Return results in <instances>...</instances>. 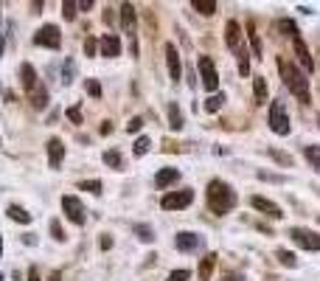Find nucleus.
Here are the masks:
<instances>
[{
    "instance_id": "1",
    "label": "nucleus",
    "mask_w": 320,
    "mask_h": 281,
    "mask_svg": "<svg viewBox=\"0 0 320 281\" xmlns=\"http://www.w3.org/2000/svg\"><path fill=\"white\" fill-rule=\"evenodd\" d=\"M278 70H281L284 85H287L289 90L295 93V99H298L301 104H309V101H312V93H309V82L304 79V73H301V70L295 68V65L281 62V59H278Z\"/></svg>"
},
{
    "instance_id": "2",
    "label": "nucleus",
    "mask_w": 320,
    "mask_h": 281,
    "mask_svg": "<svg viewBox=\"0 0 320 281\" xmlns=\"http://www.w3.org/2000/svg\"><path fill=\"white\" fill-rule=\"evenodd\" d=\"M208 205L213 208V214L225 217V214L236 205V191L225 180H211L208 183Z\"/></svg>"
},
{
    "instance_id": "3",
    "label": "nucleus",
    "mask_w": 320,
    "mask_h": 281,
    "mask_svg": "<svg viewBox=\"0 0 320 281\" xmlns=\"http://www.w3.org/2000/svg\"><path fill=\"white\" fill-rule=\"evenodd\" d=\"M191 202H194V191L191 189H180V191H169V194H163L160 208H166V211H180V208L191 205Z\"/></svg>"
},
{
    "instance_id": "4",
    "label": "nucleus",
    "mask_w": 320,
    "mask_h": 281,
    "mask_svg": "<svg viewBox=\"0 0 320 281\" xmlns=\"http://www.w3.org/2000/svg\"><path fill=\"white\" fill-rule=\"evenodd\" d=\"M270 129L275 135H289V129H292L289 127V116L281 101H272V107H270Z\"/></svg>"
},
{
    "instance_id": "5",
    "label": "nucleus",
    "mask_w": 320,
    "mask_h": 281,
    "mask_svg": "<svg viewBox=\"0 0 320 281\" xmlns=\"http://www.w3.org/2000/svg\"><path fill=\"white\" fill-rule=\"evenodd\" d=\"M34 45H43V48H53L56 51L59 45H62V31H59L53 23H48V26H43L37 34H34Z\"/></svg>"
},
{
    "instance_id": "6",
    "label": "nucleus",
    "mask_w": 320,
    "mask_h": 281,
    "mask_svg": "<svg viewBox=\"0 0 320 281\" xmlns=\"http://www.w3.org/2000/svg\"><path fill=\"white\" fill-rule=\"evenodd\" d=\"M289 236H292V242L304 250H320V234H315V231H309V228H289Z\"/></svg>"
},
{
    "instance_id": "7",
    "label": "nucleus",
    "mask_w": 320,
    "mask_h": 281,
    "mask_svg": "<svg viewBox=\"0 0 320 281\" xmlns=\"http://www.w3.org/2000/svg\"><path fill=\"white\" fill-rule=\"evenodd\" d=\"M199 73H203V87L208 93H213L219 87V73H216V68H213V59L211 57H199Z\"/></svg>"
},
{
    "instance_id": "8",
    "label": "nucleus",
    "mask_w": 320,
    "mask_h": 281,
    "mask_svg": "<svg viewBox=\"0 0 320 281\" xmlns=\"http://www.w3.org/2000/svg\"><path fill=\"white\" fill-rule=\"evenodd\" d=\"M62 211H65V217H68L70 222H76V225L85 222V205L79 202V197L65 194V197H62Z\"/></svg>"
},
{
    "instance_id": "9",
    "label": "nucleus",
    "mask_w": 320,
    "mask_h": 281,
    "mask_svg": "<svg viewBox=\"0 0 320 281\" xmlns=\"http://www.w3.org/2000/svg\"><path fill=\"white\" fill-rule=\"evenodd\" d=\"M174 242H177V250H183V253H194V250L203 248L205 239L199 236V234H191V231H180Z\"/></svg>"
},
{
    "instance_id": "10",
    "label": "nucleus",
    "mask_w": 320,
    "mask_h": 281,
    "mask_svg": "<svg viewBox=\"0 0 320 281\" xmlns=\"http://www.w3.org/2000/svg\"><path fill=\"white\" fill-rule=\"evenodd\" d=\"M250 205L256 208L258 214H267V217H272V219H281V217H284L281 205H275V202H272V200H267V197L253 194V197H250Z\"/></svg>"
},
{
    "instance_id": "11",
    "label": "nucleus",
    "mask_w": 320,
    "mask_h": 281,
    "mask_svg": "<svg viewBox=\"0 0 320 281\" xmlns=\"http://www.w3.org/2000/svg\"><path fill=\"white\" fill-rule=\"evenodd\" d=\"M98 48H102V57H107V59L121 57V40H118V34H102Z\"/></svg>"
},
{
    "instance_id": "12",
    "label": "nucleus",
    "mask_w": 320,
    "mask_h": 281,
    "mask_svg": "<svg viewBox=\"0 0 320 281\" xmlns=\"http://www.w3.org/2000/svg\"><path fill=\"white\" fill-rule=\"evenodd\" d=\"M166 65H169L171 82H177V79H180V73H183V68H180V53H177L174 45H166Z\"/></svg>"
},
{
    "instance_id": "13",
    "label": "nucleus",
    "mask_w": 320,
    "mask_h": 281,
    "mask_svg": "<svg viewBox=\"0 0 320 281\" xmlns=\"http://www.w3.org/2000/svg\"><path fill=\"white\" fill-rule=\"evenodd\" d=\"M62 158H65V143L59 138H48V163H51V169H59V166H62Z\"/></svg>"
},
{
    "instance_id": "14",
    "label": "nucleus",
    "mask_w": 320,
    "mask_h": 281,
    "mask_svg": "<svg viewBox=\"0 0 320 281\" xmlns=\"http://www.w3.org/2000/svg\"><path fill=\"white\" fill-rule=\"evenodd\" d=\"M225 43H228L230 51H236V48H239V43H242V26L236 20L225 23Z\"/></svg>"
},
{
    "instance_id": "15",
    "label": "nucleus",
    "mask_w": 320,
    "mask_h": 281,
    "mask_svg": "<svg viewBox=\"0 0 320 281\" xmlns=\"http://www.w3.org/2000/svg\"><path fill=\"white\" fill-rule=\"evenodd\" d=\"M28 101H31V107L34 110H45V107H48V90H45V85L43 82H39L37 87H34V90H28Z\"/></svg>"
},
{
    "instance_id": "16",
    "label": "nucleus",
    "mask_w": 320,
    "mask_h": 281,
    "mask_svg": "<svg viewBox=\"0 0 320 281\" xmlns=\"http://www.w3.org/2000/svg\"><path fill=\"white\" fill-rule=\"evenodd\" d=\"M177 180H180V169H160L157 177H155V186L166 189V186H171V183H177Z\"/></svg>"
},
{
    "instance_id": "17",
    "label": "nucleus",
    "mask_w": 320,
    "mask_h": 281,
    "mask_svg": "<svg viewBox=\"0 0 320 281\" xmlns=\"http://www.w3.org/2000/svg\"><path fill=\"white\" fill-rule=\"evenodd\" d=\"M20 79H23V87H26V90H34V87L39 85V79H37V70H34V65H23L20 68Z\"/></svg>"
},
{
    "instance_id": "18",
    "label": "nucleus",
    "mask_w": 320,
    "mask_h": 281,
    "mask_svg": "<svg viewBox=\"0 0 320 281\" xmlns=\"http://www.w3.org/2000/svg\"><path fill=\"white\" fill-rule=\"evenodd\" d=\"M166 113H169V124H171V129H174V133H180V129H183V113H180V104H177V101H169Z\"/></svg>"
},
{
    "instance_id": "19",
    "label": "nucleus",
    "mask_w": 320,
    "mask_h": 281,
    "mask_svg": "<svg viewBox=\"0 0 320 281\" xmlns=\"http://www.w3.org/2000/svg\"><path fill=\"white\" fill-rule=\"evenodd\" d=\"M213 267H216V253L203 256V261H199V281H211Z\"/></svg>"
},
{
    "instance_id": "20",
    "label": "nucleus",
    "mask_w": 320,
    "mask_h": 281,
    "mask_svg": "<svg viewBox=\"0 0 320 281\" xmlns=\"http://www.w3.org/2000/svg\"><path fill=\"white\" fill-rule=\"evenodd\" d=\"M292 43H295V53H298V59L304 62V68H306V70H312V68H315V62H312V57H309V48L304 45V40H301V37H295Z\"/></svg>"
},
{
    "instance_id": "21",
    "label": "nucleus",
    "mask_w": 320,
    "mask_h": 281,
    "mask_svg": "<svg viewBox=\"0 0 320 281\" xmlns=\"http://www.w3.org/2000/svg\"><path fill=\"white\" fill-rule=\"evenodd\" d=\"M6 214H9V219H14V222H20V225H28L34 219L23 205H9V208H6Z\"/></svg>"
},
{
    "instance_id": "22",
    "label": "nucleus",
    "mask_w": 320,
    "mask_h": 281,
    "mask_svg": "<svg viewBox=\"0 0 320 281\" xmlns=\"http://www.w3.org/2000/svg\"><path fill=\"white\" fill-rule=\"evenodd\" d=\"M121 23L127 31H135V6L132 3H124L121 6Z\"/></svg>"
},
{
    "instance_id": "23",
    "label": "nucleus",
    "mask_w": 320,
    "mask_h": 281,
    "mask_svg": "<svg viewBox=\"0 0 320 281\" xmlns=\"http://www.w3.org/2000/svg\"><path fill=\"white\" fill-rule=\"evenodd\" d=\"M104 163L110 166V169H118V172H121V169H124L121 152H118V149H107V152H104Z\"/></svg>"
},
{
    "instance_id": "24",
    "label": "nucleus",
    "mask_w": 320,
    "mask_h": 281,
    "mask_svg": "<svg viewBox=\"0 0 320 281\" xmlns=\"http://www.w3.org/2000/svg\"><path fill=\"white\" fill-rule=\"evenodd\" d=\"M191 9L199 14H216V0H191Z\"/></svg>"
},
{
    "instance_id": "25",
    "label": "nucleus",
    "mask_w": 320,
    "mask_h": 281,
    "mask_svg": "<svg viewBox=\"0 0 320 281\" xmlns=\"http://www.w3.org/2000/svg\"><path fill=\"white\" fill-rule=\"evenodd\" d=\"M304 155L306 160L312 163V169L320 172V146H315V143H309V146H304Z\"/></svg>"
},
{
    "instance_id": "26",
    "label": "nucleus",
    "mask_w": 320,
    "mask_h": 281,
    "mask_svg": "<svg viewBox=\"0 0 320 281\" xmlns=\"http://www.w3.org/2000/svg\"><path fill=\"white\" fill-rule=\"evenodd\" d=\"M253 96H256L258 104H264V101H267V82L262 79V76H256V82H253Z\"/></svg>"
},
{
    "instance_id": "27",
    "label": "nucleus",
    "mask_w": 320,
    "mask_h": 281,
    "mask_svg": "<svg viewBox=\"0 0 320 281\" xmlns=\"http://www.w3.org/2000/svg\"><path fill=\"white\" fill-rule=\"evenodd\" d=\"M222 104H225V93H211L208 99H205V110L208 113H216Z\"/></svg>"
},
{
    "instance_id": "28",
    "label": "nucleus",
    "mask_w": 320,
    "mask_h": 281,
    "mask_svg": "<svg viewBox=\"0 0 320 281\" xmlns=\"http://www.w3.org/2000/svg\"><path fill=\"white\" fill-rule=\"evenodd\" d=\"M270 152V158L275 160V163H284V166H292L295 160H292V155H287V152H281V149H267Z\"/></svg>"
},
{
    "instance_id": "29",
    "label": "nucleus",
    "mask_w": 320,
    "mask_h": 281,
    "mask_svg": "<svg viewBox=\"0 0 320 281\" xmlns=\"http://www.w3.org/2000/svg\"><path fill=\"white\" fill-rule=\"evenodd\" d=\"M275 256L284 267H298V259H295V253H289V250H278Z\"/></svg>"
},
{
    "instance_id": "30",
    "label": "nucleus",
    "mask_w": 320,
    "mask_h": 281,
    "mask_svg": "<svg viewBox=\"0 0 320 281\" xmlns=\"http://www.w3.org/2000/svg\"><path fill=\"white\" fill-rule=\"evenodd\" d=\"M79 191H90V194H102V180H82Z\"/></svg>"
},
{
    "instance_id": "31",
    "label": "nucleus",
    "mask_w": 320,
    "mask_h": 281,
    "mask_svg": "<svg viewBox=\"0 0 320 281\" xmlns=\"http://www.w3.org/2000/svg\"><path fill=\"white\" fill-rule=\"evenodd\" d=\"M135 234H138L141 242H155V234H152L149 225H135Z\"/></svg>"
},
{
    "instance_id": "32",
    "label": "nucleus",
    "mask_w": 320,
    "mask_h": 281,
    "mask_svg": "<svg viewBox=\"0 0 320 281\" xmlns=\"http://www.w3.org/2000/svg\"><path fill=\"white\" fill-rule=\"evenodd\" d=\"M149 146H152L149 138H138V141H135V149H132V152H135V158H144V155L149 152Z\"/></svg>"
},
{
    "instance_id": "33",
    "label": "nucleus",
    "mask_w": 320,
    "mask_h": 281,
    "mask_svg": "<svg viewBox=\"0 0 320 281\" xmlns=\"http://www.w3.org/2000/svg\"><path fill=\"white\" fill-rule=\"evenodd\" d=\"M73 79H76V62L73 59H65V85H70Z\"/></svg>"
},
{
    "instance_id": "34",
    "label": "nucleus",
    "mask_w": 320,
    "mask_h": 281,
    "mask_svg": "<svg viewBox=\"0 0 320 281\" xmlns=\"http://www.w3.org/2000/svg\"><path fill=\"white\" fill-rule=\"evenodd\" d=\"M85 90L90 93L93 99H102V85H98L96 79H87V82H85Z\"/></svg>"
},
{
    "instance_id": "35",
    "label": "nucleus",
    "mask_w": 320,
    "mask_h": 281,
    "mask_svg": "<svg viewBox=\"0 0 320 281\" xmlns=\"http://www.w3.org/2000/svg\"><path fill=\"white\" fill-rule=\"evenodd\" d=\"M281 31L287 34V37H292V40L298 37V26H295L292 20H281Z\"/></svg>"
},
{
    "instance_id": "36",
    "label": "nucleus",
    "mask_w": 320,
    "mask_h": 281,
    "mask_svg": "<svg viewBox=\"0 0 320 281\" xmlns=\"http://www.w3.org/2000/svg\"><path fill=\"white\" fill-rule=\"evenodd\" d=\"M51 236L56 239V242H65V239H68V236H65V231H62V225H59L56 219H51Z\"/></svg>"
},
{
    "instance_id": "37",
    "label": "nucleus",
    "mask_w": 320,
    "mask_h": 281,
    "mask_svg": "<svg viewBox=\"0 0 320 281\" xmlns=\"http://www.w3.org/2000/svg\"><path fill=\"white\" fill-rule=\"evenodd\" d=\"M62 14H65V20H73L76 17V3L73 0H65L62 3Z\"/></svg>"
},
{
    "instance_id": "38",
    "label": "nucleus",
    "mask_w": 320,
    "mask_h": 281,
    "mask_svg": "<svg viewBox=\"0 0 320 281\" xmlns=\"http://www.w3.org/2000/svg\"><path fill=\"white\" fill-rule=\"evenodd\" d=\"M239 73H242V76L250 73V62H247V53H245V51L239 53Z\"/></svg>"
},
{
    "instance_id": "39",
    "label": "nucleus",
    "mask_w": 320,
    "mask_h": 281,
    "mask_svg": "<svg viewBox=\"0 0 320 281\" xmlns=\"http://www.w3.org/2000/svg\"><path fill=\"white\" fill-rule=\"evenodd\" d=\"M188 278H191V273H188V270H174V273H169V278H166V281H188Z\"/></svg>"
},
{
    "instance_id": "40",
    "label": "nucleus",
    "mask_w": 320,
    "mask_h": 281,
    "mask_svg": "<svg viewBox=\"0 0 320 281\" xmlns=\"http://www.w3.org/2000/svg\"><path fill=\"white\" fill-rule=\"evenodd\" d=\"M250 45H253V53L262 57V40H258V34H253V23H250Z\"/></svg>"
},
{
    "instance_id": "41",
    "label": "nucleus",
    "mask_w": 320,
    "mask_h": 281,
    "mask_svg": "<svg viewBox=\"0 0 320 281\" xmlns=\"http://www.w3.org/2000/svg\"><path fill=\"white\" fill-rule=\"evenodd\" d=\"M258 177H262V180H270V183H287L284 175H267V172H258Z\"/></svg>"
},
{
    "instance_id": "42",
    "label": "nucleus",
    "mask_w": 320,
    "mask_h": 281,
    "mask_svg": "<svg viewBox=\"0 0 320 281\" xmlns=\"http://www.w3.org/2000/svg\"><path fill=\"white\" fill-rule=\"evenodd\" d=\"M141 127H144V118H141V116H135V118H132V121H129V124H127V129H129V133H138V129H141Z\"/></svg>"
},
{
    "instance_id": "43",
    "label": "nucleus",
    "mask_w": 320,
    "mask_h": 281,
    "mask_svg": "<svg viewBox=\"0 0 320 281\" xmlns=\"http://www.w3.org/2000/svg\"><path fill=\"white\" fill-rule=\"evenodd\" d=\"M98 248H102V250H110V248H112V236H110V234H102V236H98Z\"/></svg>"
},
{
    "instance_id": "44",
    "label": "nucleus",
    "mask_w": 320,
    "mask_h": 281,
    "mask_svg": "<svg viewBox=\"0 0 320 281\" xmlns=\"http://www.w3.org/2000/svg\"><path fill=\"white\" fill-rule=\"evenodd\" d=\"M85 53H87V57H96V40H93V37L85 40Z\"/></svg>"
},
{
    "instance_id": "45",
    "label": "nucleus",
    "mask_w": 320,
    "mask_h": 281,
    "mask_svg": "<svg viewBox=\"0 0 320 281\" xmlns=\"http://www.w3.org/2000/svg\"><path fill=\"white\" fill-rule=\"evenodd\" d=\"M68 118H70L73 124H82V110H79V107H70V110H68Z\"/></svg>"
},
{
    "instance_id": "46",
    "label": "nucleus",
    "mask_w": 320,
    "mask_h": 281,
    "mask_svg": "<svg viewBox=\"0 0 320 281\" xmlns=\"http://www.w3.org/2000/svg\"><path fill=\"white\" fill-rule=\"evenodd\" d=\"M76 9H82V11L93 9V0H82V3H76Z\"/></svg>"
},
{
    "instance_id": "47",
    "label": "nucleus",
    "mask_w": 320,
    "mask_h": 281,
    "mask_svg": "<svg viewBox=\"0 0 320 281\" xmlns=\"http://www.w3.org/2000/svg\"><path fill=\"white\" fill-rule=\"evenodd\" d=\"M110 133H112V124L104 121V124H102V135H110Z\"/></svg>"
},
{
    "instance_id": "48",
    "label": "nucleus",
    "mask_w": 320,
    "mask_h": 281,
    "mask_svg": "<svg viewBox=\"0 0 320 281\" xmlns=\"http://www.w3.org/2000/svg\"><path fill=\"white\" fill-rule=\"evenodd\" d=\"M28 281H39V276H37V270H28Z\"/></svg>"
},
{
    "instance_id": "49",
    "label": "nucleus",
    "mask_w": 320,
    "mask_h": 281,
    "mask_svg": "<svg viewBox=\"0 0 320 281\" xmlns=\"http://www.w3.org/2000/svg\"><path fill=\"white\" fill-rule=\"evenodd\" d=\"M59 278H62L59 273H51V278H48V281H59Z\"/></svg>"
},
{
    "instance_id": "50",
    "label": "nucleus",
    "mask_w": 320,
    "mask_h": 281,
    "mask_svg": "<svg viewBox=\"0 0 320 281\" xmlns=\"http://www.w3.org/2000/svg\"><path fill=\"white\" fill-rule=\"evenodd\" d=\"M3 48H6V40L0 37V57H3Z\"/></svg>"
},
{
    "instance_id": "51",
    "label": "nucleus",
    "mask_w": 320,
    "mask_h": 281,
    "mask_svg": "<svg viewBox=\"0 0 320 281\" xmlns=\"http://www.w3.org/2000/svg\"><path fill=\"white\" fill-rule=\"evenodd\" d=\"M228 281H242V276H228Z\"/></svg>"
},
{
    "instance_id": "52",
    "label": "nucleus",
    "mask_w": 320,
    "mask_h": 281,
    "mask_svg": "<svg viewBox=\"0 0 320 281\" xmlns=\"http://www.w3.org/2000/svg\"><path fill=\"white\" fill-rule=\"evenodd\" d=\"M0 250H3V239H0Z\"/></svg>"
},
{
    "instance_id": "53",
    "label": "nucleus",
    "mask_w": 320,
    "mask_h": 281,
    "mask_svg": "<svg viewBox=\"0 0 320 281\" xmlns=\"http://www.w3.org/2000/svg\"><path fill=\"white\" fill-rule=\"evenodd\" d=\"M317 124H320V116H317Z\"/></svg>"
},
{
    "instance_id": "54",
    "label": "nucleus",
    "mask_w": 320,
    "mask_h": 281,
    "mask_svg": "<svg viewBox=\"0 0 320 281\" xmlns=\"http://www.w3.org/2000/svg\"><path fill=\"white\" fill-rule=\"evenodd\" d=\"M0 281H6V278H0Z\"/></svg>"
},
{
    "instance_id": "55",
    "label": "nucleus",
    "mask_w": 320,
    "mask_h": 281,
    "mask_svg": "<svg viewBox=\"0 0 320 281\" xmlns=\"http://www.w3.org/2000/svg\"><path fill=\"white\" fill-rule=\"evenodd\" d=\"M317 222H320V219H317Z\"/></svg>"
}]
</instances>
